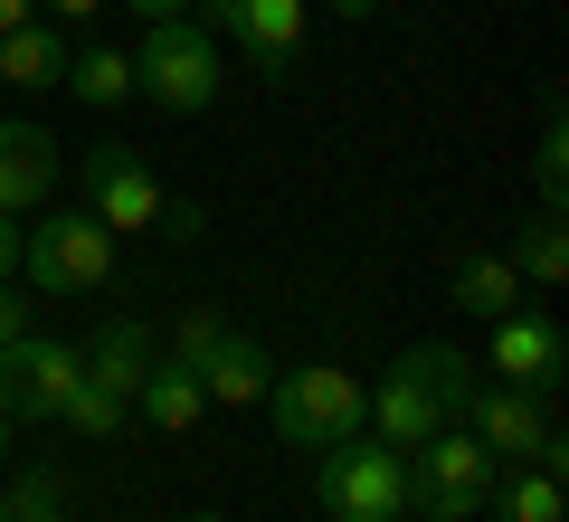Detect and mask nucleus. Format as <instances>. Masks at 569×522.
<instances>
[{
  "instance_id": "72a5a7b5",
  "label": "nucleus",
  "mask_w": 569,
  "mask_h": 522,
  "mask_svg": "<svg viewBox=\"0 0 569 522\" xmlns=\"http://www.w3.org/2000/svg\"><path fill=\"white\" fill-rule=\"evenodd\" d=\"M0 522H10V494H0Z\"/></svg>"
},
{
  "instance_id": "9d476101",
  "label": "nucleus",
  "mask_w": 569,
  "mask_h": 522,
  "mask_svg": "<svg viewBox=\"0 0 569 522\" xmlns=\"http://www.w3.org/2000/svg\"><path fill=\"white\" fill-rule=\"evenodd\" d=\"M209 29H228V39L247 48V67L257 77H295L305 67V20H313V0H200Z\"/></svg>"
},
{
  "instance_id": "bb28decb",
  "label": "nucleus",
  "mask_w": 569,
  "mask_h": 522,
  "mask_svg": "<svg viewBox=\"0 0 569 522\" xmlns=\"http://www.w3.org/2000/svg\"><path fill=\"white\" fill-rule=\"evenodd\" d=\"M20 238H29V219H0V285H20Z\"/></svg>"
},
{
  "instance_id": "a878e982",
  "label": "nucleus",
  "mask_w": 569,
  "mask_h": 522,
  "mask_svg": "<svg viewBox=\"0 0 569 522\" xmlns=\"http://www.w3.org/2000/svg\"><path fill=\"white\" fill-rule=\"evenodd\" d=\"M200 228H209V219H200V200H171V209H162V238H181V247H190Z\"/></svg>"
},
{
  "instance_id": "ddd939ff",
  "label": "nucleus",
  "mask_w": 569,
  "mask_h": 522,
  "mask_svg": "<svg viewBox=\"0 0 569 522\" xmlns=\"http://www.w3.org/2000/svg\"><path fill=\"white\" fill-rule=\"evenodd\" d=\"M133 418H142V427H162V437H190V427L209 418V390H200V371L162 352V362L142 371V390H133Z\"/></svg>"
},
{
  "instance_id": "aec40b11",
  "label": "nucleus",
  "mask_w": 569,
  "mask_h": 522,
  "mask_svg": "<svg viewBox=\"0 0 569 522\" xmlns=\"http://www.w3.org/2000/svg\"><path fill=\"white\" fill-rule=\"evenodd\" d=\"M58 427H67V437H86V446H104V437L133 427V400H114L104 381H77V390H67V408H58Z\"/></svg>"
},
{
  "instance_id": "a211bd4d",
  "label": "nucleus",
  "mask_w": 569,
  "mask_h": 522,
  "mask_svg": "<svg viewBox=\"0 0 569 522\" xmlns=\"http://www.w3.org/2000/svg\"><path fill=\"white\" fill-rule=\"evenodd\" d=\"M67 96L77 105H123L133 96V48H67Z\"/></svg>"
},
{
  "instance_id": "dca6fc26",
  "label": "nucleus",
  "mask_w": 569,
  "mask_h": 522,
  "mask_svg": "<svg viewBox=\"0 0 569 522\" xmlns=\"http://www.w3.org/2000/svg\"><path fill=\"white\" fill-rule=\"evenodd\" d=\"M58 77H67V39H58V20H20L10 39H0V86H20V96H48Z\"/></svg>"
},
{
  "instance_id": "4be33fe9",
  "label": "nucleus",
  "mask_w": 569,
  "mask_h": 522,
  "mask_svg": "<svg viewBox=\"0 0 569 522\" xmlns=\"http://www.w3.org/2000/svg\"><path fill=\"white\" fill-rule=\"evenodd\" d=\"M0 494H10V522H67V475L58 465H20Z\"/></svg>"
},
{
  "instance_id": "9b49d317",
  "label": "nucleus",
  "mask_w": 569,
  "mask_h": 522,
  "mask_svg": "<svg viewBox=\"0 0 569 522\" xmlns=\"http://www.w3.org/2000/svg\"><path fill=\"white\" fill-rule=\"evenodd\" d=\"M485 371L493 381H512V390H560L569 381V323L560 314H522V304H512V314H493V342H485Z\"/></svg>"
},
{
  "instance_id": "4468645a",
  "label": "nucleus",
  "mask_w": 569,
  "mask_h": 522,
  "mask_svg": "<svg viewBox=\"0 0 569 522\" xmlns=\"http://www.w3.org/2000/svg\"><path fill=\"white\" fill-rule=\"evenodd\" d=\"M152 362H162V342H152V323H142V314H114L96 342H86V381H104L114 400H133Z\"/></svg>"
},
{
  "instance_id": "393cba45",
  "label": "nucleus",
  "mask_w": 569,
  "mask_h": 522,
  "mask_svg": "<svg viewBox=\"0 0 569 522\" xmlns=\"http://www.w3.org/2000/svg\"><path fill=\"white\" fill-rule=\"evenodd\" d=\"M20 333H39V314H29V295H20V285H0V352H10Z\"/></svg>"
},
{
  "instance_id": "c85d7f7f",
  "label": "nucleus",
  "mask_w": 569,
  "mask_h": 522,
  "mask_svg": "<svg viewBox=\"0 0 569 522\" xmlns=\"http://www.w3.org/2000/svg\"><path fill=\"white\" fill-rule=\"evenodd\" d=\"M123 10H133V20L152 29V20H190V10H200V0H123Z\"/></svg>"
},
{
  "instance_id": "f704fd0d",
  "label": "nucleus",
  "mask_w": 569,
  "mask_h": 522,
  "mask_svg": "<svg viewBox=\"0 0 569 522\" xmlns=\"http://www.w3.org/2000/svg\"><path fill=\"white\" fill-rule=\"evenodd\" d=\"M67 522H77V513H67Z\"/></svg>"
},
{
  "instance_id": "2f4dec72",
  "label": "nucleus",
  "mask_w": 569,
  "mask_h": 522,
  "mask_svg": "<svg viewBox=\"0 0 569 522\" xmlns=\"http://www.w3.org/2000/svg\"><path fill=\"white\" fill-rule=\"evenodd\" d=\"M0 465H10V418H0Z\"/></svg>"
},
{
  "instance_id": "f8f14e48",
  "label": "nucleus",
  "mask_w": 569,
  "mask_h": 522,
  "mask_svg": "<svg viewBox=\"0 0 569 522\" xmlns=\"http://www.w3.org/2000/svg\"><path fill=\"white\" fill-rule=\"evenodd\" d=\"M58 200V142L39 124L0 115V219H39Z\"/></svg>"
},
{
  "instance_id": "f257e3e1",
  "label": "nucleus",
  "mask_w": 569,
  "mask_h": 522,
  "mask_svg": "<svg viewBox=\"0 0 569 522\" xmlns=\"http://www.w3.org/2000/svg\"><path fill=\"white\" fill-rule=\"evenodd\" d=\"M466 390H475V362H466V352H447V342L399 352V362H389V381H370V437L408 456V446H427L437 427H456Z\"/></svg>"
},
{
  "instance_id": "b1692460",
  "label": "nucleus",
  "mask_w": 569,
  "mask_h": 522,
  "mask_svg": "<svg viewBox=\"0 0 569 522\" xmlns=\"http://www.w3.org/2000/svg\"><path fill=\"white\" fill-rule=\"evenodd\" d=\"M219 342H228V314H219V304H190V314L171 323V362H190V371H200L209 352H219Z\"/></svg>"
},
{
  "instance_id": "473e14b6",
  "label": "nucleus",
  "mask_w": 569,
  "mask_h": 522,
  "mask_svg": "<svg viewBox=\"0 0 569 522\" xmlns=\"http://www.w3.org/2000/svg\"><path fill=\"white\" fill-rule=\"evenodd\" d=\"M181 522H228V513H181Z\"/></svg>"
},
{
  "instance_id": "f3484780",
  "label": "nucleus",
  "mask_w": 569,
  "mask_h": 522,
  "mask_svg": "<svg viewBox=\"0 0 569 522\" xmlns=\"http://www.w3.org/2000/svg\"><path fill=\"white\" fill-rule=\"evenodd\" d=\"M485 513H493V522H569V494H560L550 465H503Z\"/></svg>"
},
{
  "instance_id": "cd10ccee",
  "label": "nucleus",
  "mask_w": 569,
  "mask_h": 522,
  "mask_svg": "<svg viewBox=\"0 0 569 522\" xmlns=\"http://www.w3.org/2000/svg\"><path fill=\"white\" fill-rule=\"evenodd\" d=\"M96 10H104V0H39V20H58V29H86Z\"/></svg>"
},
{
  "instance_id": "5701e85b",
  "label": "nucleus",
  "mask_w": 569,
  "mask_h": 522,
  "mask_svg": "<svg viewBox=\"0 0 569 522\" xmlns=\"http://www.w3.org/2000/svg\"><path fill=\"white\" fill-rule=\"evenodd\" d=\"M531 190H541V209L569 200V134H560V115H550L541 142H531Z\"/></svg>"
},
{
  "instance_id": "2eb2a0df",
  "label": "nucleus",
  "mask_w": 569,
  "mask_h": 522,
  "mask_svg": "<svg viewBox=\"0 0 569 522\" xmlns=\"http://www.w3.org/2000/svg\"><path fill=\"white\" fill-rule=\"evenodd\" d=\"M266 381H276V362H266V342H247L238 323H228V342L200 362V390H209V408H257L266 400Z\"/></svg>"
},
{
  "instance_id": "412c9836",
  "label": "nucleus",
  "mask_w": 569,
  "mask_h": 522,
  "mask_svg": "<svg viewBox=\"0 0 569 522\" xmlns=\"http://www.w3.org/2000/svg\"><path fill=\"white\" fill-rule=\"evenodd\" d=\"M512 266H522V285H541V295L569 285V219H560V209H541V219L522 228V257H512Z\"/></svg>"
},
{
  "instance_id": "7c9ffc66",
  "label": "nucleus",
  "mask_w": 569,
  "mask_h": 522,
  "mask_svg": "<svg viewBox=\"0 0 569 522\" xmlns=\"http://www.w3.org/2000/svg\"><path fill=\"white\" fill-rule=\"evenodd\" d=\"M332 10H342V20H351V29H361V20H380L389 0H332Z\"/></svg>"
},
{
  "instance_id": "f03ea898",
  "label": "nucleus",
  "mask_w": 569,
  "mask_h": 522,
  "mask_svg": "<svg viewBox=\"0 0 569 522\" xmlns=\"http://www.w3.org/2000/svg\"><path fill=\"white\" fill-rule=\"evenodd\" d=\"M257 408H266V427H276L284 446L323 456V446H342V437H361V427H370V381H351V371H332V362L276 371Z\"/></svg>"
},
{
  "instance_id": "6e6552de",
  "label": "nucleus",
  "mask_w": 569,
  "mask_h": 522,
  "mask_svg": "<svg viewBox=\"0 0 569 522\" xmlns=\"http://www.w3.org/2000/svg\"><path fill=\"white\" fill-rule=\"evenodd\" d=\"M77 381H86V342L20 333L10 352H0V418H10V427H48Z\"/></svg>"
},
{
  "instance_id": "0eeeda50",
  "label": "nucleus",
  "mask_w": 569,
  "mask_h": 522,
  "mask_svg": "<svg viewBox=\"0 0 569 522\" xmlns=\"http://www.w3.org/2000/svg\"><path fill=\"white\" fill-rule=\"evenodd\" d=\"M493 475H503V456H485L466 427H437L427 446H408V513L418 522H475L493 503Z\"/></svg>"
},
{
  "instance_id": "39448f33",
  "label": "nucleus",
  "mask_w": 569,
  "mask_h": 522,
  "mask_svg": "<svg viewBox=\"0 0 569 522\" xmlns=\"http://www.w3.org/2000/svg\"><path fill=\"white\" fill-rule=\"evenodd\" d=\"M313 503H323L332 522H408V456L361 427V437L323 446V465H313Z\"/></svg>"
},
{
  "instance_id": "20e7f679",
  "label": "nucleus",
  "mask_w": 569,
  "mask_h": 522,
  "mask_svg": "<svg viewBox=\"0 0 569 522\" xmlns=\"http://www.w3.org/2000/svg\"><path fill=\"white\" fill-rule=\"evenodd\" d=\"M456 427H466L485 456H503V465H550V475H569V437H560V418H550L541 390L475 381V390H466V408H456Z\"/></svg>"
},
{
  "instance_id": "7ed1b4c3",
  "label": "nucleus",
  "mask_w": 569,
  "mask_h": 522,
  "mask_svg": "<svg viewBox=\"0 0 569 522\" xmlns=\"http://www.w3.org/2000/svg\"><path fill=\"white\" fill-rule=\"evenodd\" d=\"M20 276L39 285V295H104L114 285V228L96 219V209H39L20 238Z\"/></svg>"
},
{
  "instance_id": "6ab92c4d",
  "label": "nucleus",
  "mask_w": 569,
  "mask_h": 522,
  "mask_svg": "<svg viewBox=\"0 0 569 522\" xmlns=\"http://www.w3.org/2000/svg\"><path fill=\"white\" fill-rule=\"evenodd\" d=\"M447 295L466 304L475 323H493V314H512V304H522V266H512V257H466Z\"/></svg>"
},
{
  "instance_id": "423d86ee",
  "label": "nucleus",
  "mask_w": 569,
  "mask_h": 522,
  "mask_svg": "<svg viewBox=\"0 0 569 522\" xmlns=\"http://www.w3.org/2000/svg\"><path fill=\"white\" fill-rule=\"evenodd\" d=\"M133 96H152L162 115H209V96H219V39H209L200 10H190V20H152V29H142Z\"/></svg>"
},
{
  "instance_id": "1a4fd4ad",
  "label": "nucleus",
  "mask_w": 569,
  "mask_h": 522,
  "mask_svg": "<svg viewBox=\"0 0 569 522\" xmlns=\"http://www.w3.org/2000/svg\"><path fill=\"white\" fill-rule=\"evenodd\" d=\"M77 209H96L104 228H162L171 190L152 181V161H133V142H86L77 152Z\"/></svg>"
},
{
  "instance_id": "c756f323",
  "label": "nucleus",
  "mask_w": 569,
  "mask_h": 522,
  "mask_svg": "<svg viewBox=\"0 0 569 522\" xmlns=\"http://www.w3.org/2000/svg\"><path fill=\"white\" fill-rule=\"evenodd\" d=\"M20 20H39V0H0V39H10Z\"/></svg>"
}]
</instances>
